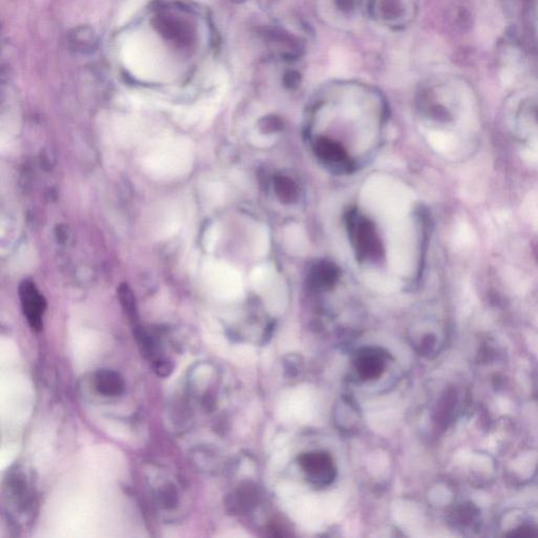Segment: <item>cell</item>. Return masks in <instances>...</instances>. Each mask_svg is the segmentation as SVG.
<instances>
[{
  "mask_svg": "<svg viewBox=\"0 0 538 538\" xmlns=\"http://www.w3.org/2000/svg\"><path fill=\"white\" fill-rule=\"evenodd\" d=\"M347 226L359 260L373 261L382 256V243L372 222L352 210L347 216Z\"/></svg>",
  "mask_w": 538,
  "mask_h": 538,
  "instance_id": "1",
  "label": "cell"
},
{
  "mask_svg": "<svg viewBox=\"0 0 538 538\" xmlns=\"http://www.w3.org/2000/svg\"><path fill=\"white\" fill-rule=\"evenodd\" d=\"M33 485L29 481V475L22 469L10 471L4 485V498L8 499V509L14 506L15 512L25 515L34 512L35 492Z\"/></svg>",
  "mask_w": 538,
  "mask_h": 538,
  "instance_id": "2",
  "label": "cell"
},
{
  "mask_svg": "<svg viewBox=\"0 0 538 538\" xmlns=\"http://www.w3.org/2000/svg\"><path fill=\"white\" fill-rule=\"evenodd\" d=\"M155 27L159 33L179 46H188L195 40V29L188 19L170 12H162L156 16Z\"/></svg>",
  "mask_w": 538,
  "mask_h": 538,
  "instance_id": "3",
  "label": "cell"
},
{
  "mask_svg": "<svg viewBox=\"0 0 538 538\" xmlns=\"http://www.w3.org/2000/svg\"><path fill=\"white\" fill-rule=\"evenodd\" d=\"M298 464L306 474L307 479L317 487L329 485L336 476L332 457L324 451H313L302 454Z\"/></svg>",
  "mask_w": 538,
  "mask_h": 538,
  "instance_id": "4",
  "label": "cell"
},
{
  "mask_svg": "<svg viewBox=\"0 0 538 538\" xmlns=\"http://www.w3.org/2000/svg\"><path fill=\"white\" fill-rule=\"evenodd\" d=\"M19 298L23 315L34 331H41L43 328V315L46 309V301L40 294L35 283L25 280L19 285Z\"/></svg>",
  "mask_w": 538,
  "mask_h": 538,
  "instance_id": "5",
  "label": "cell"
},
{
  "mask_svg": "<svg viewBox=\"0 0 538 538\" xmlns=\"http://www.w3.org/2000/svg\"><path fill=\"white\" fill-rule=\"evenodd\" d=\"M315 151L322 162L331 166L333 170L350 172L351 162L346 151L338 143L330 139H319L315 143Z\"/></svg>",
  "mask_w": 538,
  "mask_h": 538,
  "instance_id": "6",
  "label": "cell"
},
{
  "mask_svg": "<svg viewBox=\"0 0 538 538\" xmlns=\"http://www.w3.org/2000/svg\"><path fill=\"white\" fill-rule=\"evenodd\" d=\"M67 44L69 50L76 54L90 55L98 48L99 37L90 25H79L69 32Z\"/></svg>",
  "mask_w": 538,
  "mask_h": 538,
  "instance_id": "7",
  "label": "cell"
},
{
  "mask_svg": "<svg viewBox=\"0 0 538 538\" xmlns=\"http://www.w3.org/2000/svg\"><path fill=\"white\" fill-rule=\"evenodd\" d=\"M94 387L103 396H119L124 392L125 382L119 372L111 369H100L95 373Z\"/></svg>",
  "mask_w": 538,
  "mask_h": 538,
  "instance_id": "8",
  "label": "cell"
},
{
  "mask_svg": "<svg viewBox=\"0 0 538 538\" xmlns=\"http://www.w3.org/2000/svg\"><path fill=\"white\" fill-rule=\"evenodd\" d=\"M355 369L364 380H374L380 378L384 370V359L375 351L367 350L359 353L355 361Z\"/></svg>",
  "mask_w": 538,
  "mask_h": 538,
  "instance_id": "9",
  "label": "cell"
},
{
  "mask_svg": "<svg viewBox=\"0 0 538 538\" xmlns=\"http://www.w3.org/2000/svg\"><path fill=\"white\" fill-rule=\"evenodd\" d=\"M338 279V267L332 263H317L309 271V284L317 289H330L336 283Z\"/></svg>",
  "mask_w": 538,
  "mask_h": 538,
  "instance_id": "10",
  "label": "cell"
},
{
  "mask_svg": "<svg viewBox=\"0 0 538 538\" xmlns=\"http://www.w3.org/2000/svg\"><path fill=\"white\" fill-rule=\"evenodd\" d=\"M275 195L283 203H294L298 200V187L289 177L277 176L273 180Z\"/></svg>",
  "mask_w": 538,
  "mask_h": 538,
  "instance_id": "11",
  "label": "cell"
},
{
  "mask_svg": "<svg viewBox=\"0 0 538 538\" xmlns=\"http://www.w3.org/2000/svg\"><path fill=\"white\" fill-rule=\"evenodd\" d=\"M118 292H119V300L120 303H121L122 308H123L124 312L130 319L132 327L140 325L139 324V315L136 300H134L132 290L130 289V287L126 284H123L119 288V291Z\"/></svg>",
  "mask_w": 538,
  "mask_h": 538,
  "instance_id": "12",
  "label": "cell"
},
{
  "mask_svg": "<svg viewBox=\"0 0 538 538\" xmlns=\"http://www.w3.org/2000/svg\"><path fill=\"white\" fill-rule=\"evenodd\" d=\"M281 120L277 119V117H268L261 122V130H262V132H266V134H269V132H277V130H281Z\"/></svg>",
  "mask_w": 538,
  "mask_h": 538,
  "instance_id": "13",
  "label": "cell"
},
{
  "mask_svg": "<svg viewBox=\"0 0 538 538\" xmlns=\"http://www.w3.org/2000/svg\"><path fill=\"white\" fill-rule=\"evenodd\" d=\"M512 536H525V537H532V536H538V531L532 527H521L516 532L512 533Z\"/></svg>",
  "mask_w": 538,
  "mask_h": 538,
  "instance_id": "14",
  "label": "cell"
}]
</instances>
